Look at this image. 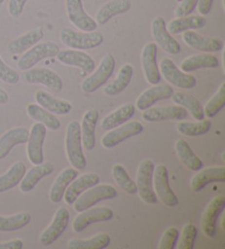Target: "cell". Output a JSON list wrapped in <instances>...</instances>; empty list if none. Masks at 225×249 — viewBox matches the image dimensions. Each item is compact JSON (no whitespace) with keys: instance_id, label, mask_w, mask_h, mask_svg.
I'll list each match as a JSON object with an SVG mask.
<instances>
[{"instance_id":"2","label":"cell","mask_w":225,"mask_h":249,"mask_svg":"<svg viewBox=\"0 0 225 249\" xmlns=\"http://www.w3.org/2000/svg\"><path fill=\"white\" fill-rule=\"evenodd\" d=\"M59 38L63 44L69 49L80 51L96 49L105 41V37L100 32H78L71 28H64L60 30Z\"/></svg>"},{"instance_id":"36","label":"cell","mask_w":225,"mask_h":249,"mask_svg":"<svg viewBox=\"0 0 225 249\" xmlns=\"http://www.w3.org/2000/svg\"><path fill=\"white\" fill-rule=\"evenodd\" d=\"M27 113L30 118L38 123H42L45 127L51 131H57L60 127V121L55 114L42 108L41 106L36 104H29L27 106Z\"/></svg>"},{"instance_id":"50","label":"cell","mask_w":225,"mask_h":249,"mask_svg":"<svg viewBox=\"0 0 225 249\" xmlns=\"http://www.w3.org/2000/svg\"><path fill=\"white\" fill-rule=\"evenodd\" d=\"M23 242L19 238L9 240V242L0 243V249H22Z\"/></svg>"},{"instance_id":"18","label":"cell","mask_w":225,"mask_h":249,"mask_svg":"<svg viewBox=\"0 0 225 249\" xmlns=\"http://www.w3.org/2000/svg\"><path fill=\"white\" fill-rule=\"evenodd\" d=\"M141 62L147 83L152 86L161 83L162 75L157 65V45L155 43H147L143 47Z\"/></svg>"},{"instance_id":"9","label":"cell","mask_w":225,"mask_h":249,"mask_svg":"<svg viewBox=\"0 0 225 249\" xmlns=\"http://www.w3.org/2000/svg\"><path fill=\"white\" fill-rule=\"evenodd\" d=\"M150 31L155 41V44L169 55H178L181 52V46L178 41L168 32L166 22L162 17H157L152 21Z\"/></svg>"},{"instance_id":"26","label":"cell","mask_w":225,"mask_h":249,"mask_svg":"<svg viewBox=\"0 0 225 249\" xmlns=\"http://www.w3.org/2000/svg\"><path fill=\"white\" fill-rule=\"evenodd\" d=\"M44 37V30L41 27H38L33 30H30L27 33L22 34L19 37L12 40L8 44V52L12 55L23 54L25 51L31 49L33 45L38 44Z\"/></svg>"},{"instance_id":"12","label":"cell","mask_w":225,"mask_h":249,"mask_svg":"<svg viewBox=\"0 0 225 249\" xmlns=\"http://www.w3.org/2000/svg\"><path fill=\"white\" fill-rule=\"evenodd\" d=\"M66 12L69 22L83 32L96 31L98 24L84 8L83 0H66Z\"/></svg>"},{"instance_id":"49","label":"cell","mask_w":225,"mask_h":249,"mask_svg":"<svg viewBox=\"0 0 225 249\" xmlns=\"http://www.w3.org/2000/svg\"><path fill=\"white\" fill-rule=\"evenodd\" d=\"M214 0H198L197 8L199 10V14L201 16H206L210 14L212 9V6H213Z\"/></svg>"},{"instance_id":"40","label":"cell","mask_w":225,"mask_h":249,"mask_svg":"<svg viewBox=\"0 0 225 249\" xmlns=\"http://www.w3.org/2000/svg\"><path fill=\"white\" fill-rule=\"evenodd\" d=\"M32 217L28 212L17 213L15 215L2 216L0 215V231L2 233H9L23 229L30 224Z\"/></svg>"},{"instance_id":"14","label":"cell","mask_w":225,"mask_h":249,"mask_svg":"<svg viewBox=\"0 0 225 249\" xmlns=\"http://www.w3.org/2000/svg\"><path fill=\"white\" fill-rule=\"evenodd\" d=\"M46 137V127L42 123H34L29 133L27 155L32 165H38L44 161L43 145Z\"/></svg>"},{"instance_id":"6","label":"cell","mask_w":225,"mask_h":249,"mask_svg":"<svg viewBox=\"0 0 225 249\" xmlns=\"http://www.w3.org/2000/svg\"><path fill=\"white\" fill-rule=\"evenodd\" d=\"M115 68V59L111 54H106L102 57L97 70L93 74L85 78L81 83V90L85 93H93L101 88L111 78Z\"/></svg>"},{"instance_id":"52","label":"cell","mask_w":225,"mask_h":249,"mask_svg":"<svg viewBox=\"0 0 225 249\" xmlns=\"http://www.w3.org/2000/svg\"><path fill=\"white\" fill-rule=\"evenodd\" d=\"M5 1H6V0H0V6H1V5H2V3H3V2H5Z\"/></svg>"},{"instance_id":"32","label":"cell","mask_w":225,"mask_h":249,"mask_svg":"<svg viewBox=\"0 0 225 249\" xmlns=\"http://www.w3.org/2000/svg\"><path fill=\"white\" fill-rule=\"evenodd\" d=\"M220 66L219 58L213 54L203 53L196 54L184 59L181 63L180 68L185 72L196 71L198 70H203V68H218Z\"/></svg>"},{"instance_id":"28","label":"cell","mask_w":225,"mask_h":249,"mask_svg":"<svg viewBox=\"0 0 225 249\" xmlns=\"http://www.w3.org/2000/svg\"><path fill=\"white\" fill-rule=\"evenodd\" d=\"M34 98H36V101L38 106H41L42 108H44L55 115H66L73 110L71 102L51 96L49 92L44 91V90L37 91Z\"/></svg>"},{"instance_id":"16","label":"cell","mask_w":225,"mask_h":249,"mask_svg":"<svg viewBox=\"0 0 225 249\" xmlns=\"http://www.w3.org/2000/svg\"><path fill=\"white\" fill-rule=\"evenodd\" d=\"M188 111L178 105L166 107H150L143 111L142 118L147 122H162V121H181L187 119Z\"/></svg>"},{"instance_id":"38","label":"cell","mask_w":225,"mask_h":249,"mask_svg":"<svg viewBox=\"0 0 225 249\" xmlns=\"http://www.w3.org/2000/svg\"><path fill=\"white\" fill-rule=\"evenodd\" d=\"M172 101L180 107H183L186 110H188L192 118L197 121L205 119V111H203L202 105L199 102L197 98L190 96L188 93L184 92H174L171 96Z\"/></svg>"},{"instance_id":"29","label":"cell","mask_w":225,"mask_h":249,"mask_svg":"<svg viewBox=\"0 0 225 249\" xmlns=\"http://www.w3.org/2000/svg\"><path fill=\"white\" fill-rule=\"evenodd\" d=\"M131 7L132 3L130 0H111L97 11L94 20L98 25H105L114 17L127 14Z\"/></svg>"},{"instance_id":"31","label":"cell","mask_w":225,"mask_h":249,"mask_svg":"<svg viewBox=\"0 0 225 249\" xmlns=\"http://www.w3.org/2000/svg\"><path fill=\"white\" fill-rule=\"evenodd\" d=\"M206 25V19L203 16H185L179 17L171 20L169 23L166 24L168 32L171 36L184 33L189 30L202 29Z\"/></svg>"},{"instance_id":"3","label":"cell","mask_w":225,"mask_h":249,"mask_svg":"<svg viewBox=\"0 0 225 249\" xmlns=\"http://www.w3.org/2000/svg\"><path fill=\"white\" fill-rule=\"evenodd\" d=\"M116 196H118V191L111 184H96L77 197L75 202L73 203L74 210L78 213L83 212L101 201L114 199Z\"/></svg>"},{"instance_id":"8","label":"cell","mask_w":225,"mask_h":249,"mask_svg":"<svg viewBox=\"0 0 225 249\" xmlns=\"http://www.w3.org/2000/svg\"><path fill=\"white\" fill-rule=\"evenodd\" d=\"M153 187L156 196L168 208H174L178 205L179 200L176 193L172 191L168 178V169L166 166L157 165L154 168Z\"/></svg>"},{"instance_id":"17","label":"cell","mask_w":225,"mask_h":249,"mask_svg":"<svg viewBox=\"0 0 225 249\" xmlns=\"http://www.w3.org/2000/svg\"><path fill=\"white\" fill-rule=\"evenodd\" d=\"M113 218V211L108 207L89 208L83 212H79L73 222V230L76 233H81L94 223L107 222Z\"/></svg>"},{"instance_id":"43","label":"cell","mask_w":225,"mask_h":249,"mask_svg":"<svg viewBox=\"0 0 225 249\" xmlns=\"http://www.w3.org/2000/svg\"><path fill=\"white\" fill-rule=\"evenodd\" d=\"M225 107V83H222L216 93L212 97L207 104L206 105L203 111H205V117L209 119L214 118L221 110Z\"/></svg>"},{"instance_id":"20","label":"cell","mask_w":225,"mask_h":249,"mask_svg":"<svg viewBox=\"0 0 225 249\" xmlns=\"http://www.w3.org/2000/svg\"><path fill=\"white\" fill-rule=\"evenodd\" d=\"M183 41L191 49L205 53L220 52L224 47V42L221 38L206 37L201 34L194 32L193 30H189V31L183 33Z\"/></svg>"},{"instance_id":"25","label":"cell","mask_w":225,"mask_h":249,"mask_svg":"<svg viewBox=\"0 0 225 249\" xmlns=\"http://www.w3.org/2000/svg\"><path fill=\"white\" fill-rule=\"evenodd\" d=\"M29 133L25 127H15L3 133L0 136V160H5L16 146L27 143Z\"/></svg>"},{"instance_id":"41","label":"cell","mask_w":225,"mask_h":249,"mask_svg":"<svg viewBox=\"0 0 225 249\" xmlns=\"http://www.w3.org/2000/svg\"><path fill=\"white\" fill-rule=\"evenodd\" d=\"M212 123L210 120H200L198 122H184L181 120L177 123V131L185 136H201L209 133Z\"/></svg>"},{"instance_id":"24","label":"cell","mask_w":225,"mask_h":249,"mask_svg":"<svg viewBox=\"0 0 225 249\" xmlns=\"http://www.w3.org/2000/svg\"><path fill=\"white\" fill-rule=\"evenodd\" d=\"M55 167L51 162H42V164L34 165L28 173H25L22 180L19 183L21 192L28 193L32 191L40 180L47 177L54 173Z\"/></svg>"},{"instance_id":"1","label":"cell","mask_w":225,"mask_h":249,"mask_svg":"<svg viewBox=\"0 0 225 249\" xmlns=\"http://www.w3.org/2000/svg\"><path fill=\"white\" fill-rule=\"evenodd\" d=\"M65 148L69 164L77 170H84L87 166V160L85 157L81 143L80 124L77 121L68 123L65 137Z\"/></svg>"},{"instance_id":"48","label":"cell","mask_w":225,"mask_h":249,"mask_svg":"<svg viewBox=\"0 0 225 249\" xmlns=\"http://www.w3.org/2000/svg\"><path fill=\"white\" fill-rule=\"evenodd\" d=\"M29 0H9L8 2V12L12 18H20L23 14L24 7Z\"/></svg>"},{"instance_id":"39","label":"cell","mask_w":225,"mask_h":249,"mask_svg":"<svg viewBox=\"0 0 225 249\" xmlns=\"http://www.w3.org/2000/svg\"><path fill=\"white\" fill-rule=\"evenodd\" d=\"M110 243V236L107 233H101L88 239H71L67 246L69 249H105Z\"/></svg>"},{"instance_id":"5","label":"cell","mask_w":225,"mask_h":249,"mask_svg":"<svg viewBox=\"0 0 225 249\" xmlns=\"http://www.w3.org/2000/svg\"><path fill=\"white\" fill-rule=\"evenodd\" d=\"M155 165L152 160H144L138 166L136 175L137 193L143 202L156 204L157 196L153 187V174Z\"/></svg>"},{"instance_id":"13","label":"cell","mask_w":225,"mask_h":249,"mask_svg":"<svg viewBox=\"0 0 225 249\" xmlns=\"http://www.w3.org/2000/svg\"><path fill=\"white\" fill-rule=\"evenodd\" d=\"M69 217V211L63 207L55 212L51 224L41 233L40 243L43 246H51L64 234V231L67 230Z\"/></svg>"},{"instance_id":"44","label":"cell","mask_w":225,"mask_h":249,"mask_svg":"<svg viewBox=\"0 0 225 249\" xmlns=\"http://www.w3.org/2000/svg\"><path fill=\"white\" fill-rule=\"evenodd\" d=\"M198 229L194 224H186L181 231V237L178 244L179 249H192L197 239Z\"/></svg>"},{"instance_id":"19","label":"cell","mask_w":225,"mask_h":249,"mask_svg":"<svg viewBox=\"0 0 225 249\" xmlns=\"http://www.w3.org/2000/svg\"><path fill=\"white\" fill-rule=\"evenodd\" d=\"M56 57H57V61L62 63L63 65L78 67L85 72H93L94 68H96L94 59L89 54L85 53L80 50H59Z\"/></svg>"},{"instance_id":"51","label":"cell","mask_w":225,"mask_h":249,"mask_svg":"<svg viewBox=\"0 0 225 249\" xmlns=\"http://www.w3.org/2000/svg\"><path fill=\"white\" fill-rule=\"evenodd\" d=\"M9 102V94L5 89L0 88V105H7Z\"/></svg>"},{"instance_id":"21","label":"cell","mask_w":225,"mask_h":249,"mask_svg":"<svg viewBox=\"0 0 225 249\" xmlns=\"http://www.w3.org/2000/svg\"><path fill=\"white\" fill-rule=\"evenodd\" d=\"M99 182H100V177H99L98 174L88 173L80 176V177H77L69 183L66 191L64 193L63 199L66 204L73 205L81 193L88 190L89 188L96 186Z\"/></svg>"},{"instance_id":"15","label":"cell","mask_w":225,"mask_h":249,"mask_svg":"<svg viewBox=\"0 0 225 249\" xmlns=\"http://www.w3.org/2000/svg\"><path fill=\"white\" fill-rule=\"evenodd\" d=\"M23 79L28 84L45 86L53 91H60L64 87L62 77L57 72L47 68H30L24 71Z\"/></svg>"},{"instance_id":"4","label":"cell","mask_w":225,"mask_h":249,"mask_svg":"<svg viewBox=\"0 0 225 249\" xmlns=\"http://www.w3.org/2000/svg\"><path fill=\"white\" fill-rule=\"evenodd\" d=\"M59 52V47L54 42H38V44L33 45L31 49L25 51L22 56L19 58L17 66L20 71H28L33 68L37 64L43 59L55 57Z\"/></svg>"},{"instance_id":"45","label":"cell","mask_w":225,"mask_h":249,"mask_svg":"<svg viewBox=\"0 0 225 249\" xmlns=\"http://www.w3.org/2000/svg\"><path fill=\"white\" fill-rule=\"evenodd\" d=\"M179 230L177 227L170 226L164 231L158 244V249H174L179 238Z\"/></svg>"},{"instance_id":"33","label":"cell","mask_w":225,"mask_h":249,"mask_svg":"<svg viewBox=\"0 0 225 249\" xmlns=\"http://www.w3.org/2000/svg\"><path fill=\"white\" fill-rule=\"evenodd\" d=\"M78 177V171L74 168H66L60 173L57 178L55 179L50 190V200L53 203H59L63 200L64 193L66 191L67 187L69 186L74 179Z\"/></svg>"},{"instance_id":"35","label":"cell","mask_w":225,"mask_h":249,"mask_svg":"<svg viewBox=\"0 0 225 249\" xmlns=\"http://www.w3.org/2000/svg\"><path fill=\"white\" fill-rule=\"evenodd\" d=\"M25 173H27V167L24 162H15L5 174L0 176V193L9 191L18 186Z\"/></svg>"},{"instance_id":"37","label":"cell","mask_w":225,"mask_h":249,"mask_svg":"<svg viewBox=\"0 0 225 249\" xmlns=\"http://www.w3.org/2000/svg\"><path fill=\"white\" fill-rule=\"evenodd\" d=\"M175 149L179 160L188 169L192 171H199L203 167L202 160L193 153L187 141L183 139L177 140L175 143Z\"/></svg>"},{"instance_id":"42","label":"cell","mask_w":225,"mask_h":249,"mask_svg":"<svg viewBox=\"0 0 225 249\" xmlns=\"http://www.w3.org/2000/svg\"><path fill=\"white\" fill-rule=\"evenodd\" d=\"M112 176H113L114 181L116 184L129 195H136L137 187L136 183L130 177L128 171L125 170L122 165L116 164L112 167Z\"/></svg>"},{"instance_id":"10","label":"cell","mask_w":225,"mask_h":249,"mask_svg":"<svg viewBox=\"0 0 225 249\" xmlns=\"http://www.w3.org/2000/svg\"><path fill=\"white\" fill-rule=\"evenodd\" d=\"M225 208V196H216L207 204L201 218V230L206 237L214 238L218 231V220Z\"/></svg>"},{"instance_id":"47","label":"cell","mask_w":225,"mask_h":249,"mask_svg":"<svg viewBox=\"0 0 225 249\" xmlns=\"http://www.w3.org/2000/svg\"><path fill=\"white\" fill-rule=\"evenodd\" d=\"M198 0H181L177 8L175 9V16L177 18L191 15L193 10L197 8Z\"/></svg>"},{"instance_id":"30","label":"cell","mask_w":225,"mask_h":249,"mask_svg":"<svg viewBox=\"0 0 225 249\" xmlns=\"http://www.w3.org/2000/svg\"><path fill=\"white\" fill-rule=\"evenodd\" d=\"M135 106L132 104H125L115 109L113 112L103 118L101 122V128L105 131H110L122 125L125 122L130 121L135 114Z\"/></svg>"},{"instance_id":"34","label":"cell","mask_w":225,"mask_h":249,"mask_svg":"<svg viewBox=\"0 0 225 249\" xmlns=\"http://www.w3.org/2000/svg\"><path fill=\"white\" fill-rule=\"evenodd\" d=\"M133 72L134 68L131 64H124V65L120 68L115 79L112 81L111 84L103 88V92L109 97L119 96L121 92H123L124 90L128 88V86L131 83V80L133 78Z\"/></svg>"},{"instance_id":"11","label":"cell","mask_w":225,"mask_h":249,"mask_svg":"<svg viewBox=\"0 0 225 249\" xmlns=\"http://www.w3.org/2000/svg\"><path fill=\"white\" fill-rule=\"evenodd\" d=\"M143 130H144V126H143V124L141 122H125L123 125L115 127L113 130L107 131L106 134L102 136L101 144L103 147L107 149L113 148L116 145L127 141L128 139L140 135Z\"/></svg>"},{"instance_id":"7","label":"cell","mask_w":225,"mask_h":249,"mask_svg":"<svg viewBox=\"0 0 225 249\" xmlns=\"http://www.w3.org/2000/svg\"><path fill=\"white\" fill-rule=\"evenodd\" d=\"M158 68L164 79L175 87L181 89H192L197 86L196 77L181 71L170 58L164 57Z\"/></svg>"},{"instance_id":"23","label":"cell","mask_w":225,"mask_h":249,"mask_svg":"<svg viewBox=\"0 0 225 249\" xmlns=\"http://www.w3.org/2000/svg\"><path fill=\"white\" fill-rule=\"evenodd\" d=\"M99 120V112L97 110L90 109L86 111L80 124L81 143L87 152L94 151L96 147V126Z\"/></svg>"},{"instance_id":"46","label":"cell","mask_w":225,"mask_h":249,"mask_svg":"<svg viewBox=\"0 0 225 249\" xmlns=\"http://www.w3.org/2000/svg\"><path fill=\"white\" fill-rule=\"evenodd\" d=\"M0 80L8 85H16L20 80L19 72L9 65H7L1 56H0Z\"/></svg>"},{"instance_id":"22","label":"cell","mask_w":225,"mask_h":249,"mask_svg":"<svg viewBox=\"0 0 225 249\" xmlns=\"http://www.w3.org/2000/svg\"><path fill=\"white\" fill-rule=\"evenodd\" d=\"M174 94V89L169 85H154L153 87L146 89L145 91L141 93V96L137 98L136 107L140 111H144L146 109L153 107L156 102L161 100L171 98Z\"/></svg>"},{"instance_id":"27","label":"cell","mask_w":225,"mask_h":249,"mask_svg":"<svg viewBox=\"0 0 225 249\" xmlns=\"http://www.w3.org/2000/svg\"><path fill=\"white\" fill-rule=\"evenodd\" d=\"M225 181V168L224 166L209 167L196 174L191 179V187L193 192H199L205 189L207 184L212 182H224Z\"/></svg>"}]
</instances>
